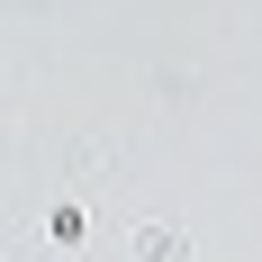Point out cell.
Masks as SVG:
<instances>
[{"mask_svg":"<svg viewBox=\"0 0 262 262\" xmlns=\"http://www.w3.org/2000/svg\"><path fill=\"white\" fill-rule=\"evenodd\" d=\"M181 253H190L181 226H136V262H181Z\"/></svg>","mask_w":262,"mask_h":262,"instance_id":"obj_1","label":"cell"}]
</instances>
